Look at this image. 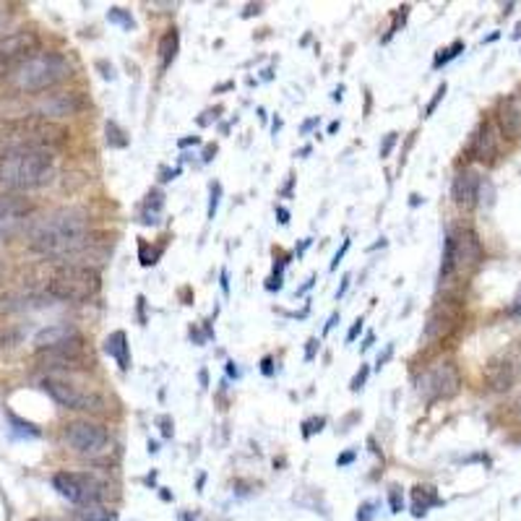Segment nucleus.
<instances>
[{"instance_id":"obj_13","label":"nucleus","mask_w":521,"mask_h":521,"mask_svg":"<svg viewBox=\"0 0 521 521\" xmlns=\"http://www.w3.org/2000/svg\"><path fill=\"white\" fill-rule=\"evenodd\" d=\"M485 386L493 394H506L514 388V383L519 380V363L509 355H498L485 365Z\"/></svg>"},{"instance_id":"obj_33","label":"nucleus","mask_w":521,"mask_h":521,"mask_svg":"<svg viewBox=\"0 0 521 521\" xmlns=\"http://www.w3.org/2000/svg\"><path fill=\"white\" fill-rule=\"evenodd\" d=\"M388 503H391V511L394 514H399L402 511V506H404V498H402V487H391V493H388Z\"/></svg>"},{"instance_id":"obj_4","label":"nucleus","mask_w":521,"mask_h":521,"mask_svg":"<svg viewBox=\"0 0 521 521\" xmlns=\"http://www.w3.org/2000/svg\"><path fill=\"white\" fill-rule=\"evenodd\" d=\"M55 175L50 151H8L0 154V186L8 190H32L48 186Z\"/></svg>"},{"instance_id":"obj_43","label":"nucleus","mask_w":521,"mask_h":521,"mask_svg":"<svg viewBox=\"0 0 521 521\" xmlns=\"http://www.w3.org/2000/svg\"><path fill=\"white\" fill-rule=\"evenodd\" d=\"M352 462H355V451H347V454H341V456L336 459L339 467H347V464H352Z\"/></svg>"},{"instance_id":"obj_56","label":"nucleus","mask_w":521,"mask_h":521,"mask_svg":"<svg viewBox=\"0 0 521 521\" xmlns=\"http://www.w3.org/2000/svg\"><path fill=\"white\" fill-rule=\"evenodd\" d=\"M341 92H344V87H339V89L333 92V102H339V99H341Z\"/></svg>"},{"instance_id":"obj_48","label":"nucleus","mask_w":521,"mask_h":521,"mask_svg":"<svg viewBox=\"0 0 521 521\" xmlns=\"http://www.w3.org/2000/svg\"><path fill=\"white\" fill-rule=\"evenodd\" d=\"M336 321H339V313H332V318H329V324H326V329H324V333H329L336 326Z\"/></svg>"},{"instance_id":"obj_9","label":"nucleus","mask_w":521,"mask_h":521,"mask_svg":"<svg viewBox=\"0 0 521 521\" xmlns=\"http://www.w3.org/2000/svg\"><path fill=\"white\" fill-rule=\"evenodd\" d=\"M42 388L52 396V402H57L65 410H81V412H102L104 410V399L95 391H81L73 383L65 380L45 379Z\"/></svg>"},{"instance_id":"obj_6","label":"nucleus","mask_w":521,"mask_h":521,"mask_svg":"<svg viewBox=\"0 0 521 521\" xmlns=\"http://www.w3.org/2000/svg\"><path fill=\"white\" fill-rule=\"evenodd\" d=\"M102 287V277L92 266H63L57 269L48 282V292L63 303H87L92 300Z\"/></svg>"},{"instance_id":"obj_19","label":"nucleus","mask_w":521,"mask_h":521,"mask_svg":"<svg viewBox=\"0 0 521 521\" xmlns=\"http://www.w3.org/2000/svg\"><path fill=\"white\" fill-rule=\"evenodd\" d=\"M81 339V333L76 332V326L71 324H55V326H48L42 332L34 336V344L37 349H52V347H63L68 341H76Z\"/></svg>"},{"instance_id":"obj_52","label":"nucleus","mask_w":521,"mask_h":521,"mask_svg":"<svg viewBox=\"0 0 521 521\" xmlns=\"http://www.w3.org/2000/svg\"><path fill=\"white\" fill-rule=\"evenodd\" d=\"M222 292L230 295V282H227V272H222Z\"/></svg>"},{"instance_id":"obj_54","label":"nucleus","mask_w":521,"mask_h":521,"mask_svg":"<svg viewBox=\"0 0 521 521\" xmlns=\"http://www.w3.org/2000/svg\"><path fill=\"white\" fill-rule=\"evenodd\" d=\"M190 143H193V146H198L201 139H198V136H193V139H180V146H190Z\"/></svg>"},{"instance_id":"obj_45","label":"nucleus","mask_w":521,"mask_h":521,"mask_svg":"<svg viewBox=\"0 0 521 521\" xmlns=\"http://www.w3.org/2000/svg\"><path fill=\"white\" fill-rule=\"evenodd\" d=\"M347 289H349V274L341 280V287L336 289V300H339V297H344V292H347Z\"/></svg>"},{"instance_id":"obj_25","label":"nucleus","mask_w":521,"mask_h":521,"mask_svg":"<svg viewBox=\"0 0 521 521\" xmlns=\"http://www.w3.org/2000/svg\"><path fill=\"white\" fill-rule=\"evenodd\" d=\"M104 134H107V146H110V149H126V146H128V136H126V131H123L115 120H107Z\"/></svg>"},{"instance_id":"obj_34","label":"nucleus","mask_w":521,"mask_h":521,"mask_svg":"<svg viewBox=\"0 0 521 521\" xmlns=\"http://www.w3.org/2000/svg\"><path fill=\"white\" fill-rule=\"evenodd\" d=\"M368 373H371V368H368V365H360V371L355 373V379H352V383H349V388H352V391H360V388L365 386V380H368Z\"/></svg>"},{"instance_id":"obj_1","label":"nucleus","mask_w":521,"mask_h":521,"mask_svg":"<svg viewBox=\"0 0 521 521\" xmlns=\"http://www.w3.org/2000/svg\"><path fill=\"white\" fill-rule=\"evenodd\" d=\"M89 242V217L81 209H60L50 214L48 219H42L32 233V250L50 258L76 256Z\"/></svg>"},{"instance_id":"obj_46","label":"nucleus","mask_w":521,"mask_h":521,"mask_svg":"<svg viewBox=\"0 0 521 521\" xmlns=\"http://www.w3.org/2000/svg\"><path fill=\"white\" fill-rule=\"evenodd\" d=\"M277 217H280L282 225H289V211H287L285 206H277Z\"/></svg>"},{"instance_id":"obj_32","label":"nucleus","mask_w":521,"mask_h":521,"mask_svg":"<svg viewBox=\"0 0 521 521\" xmlns=\"http://www.w3.org/2000/svg\"><path fill=\"white\" fill-rule=\"evenodd\" d=\"M157 256H159V250H154V253H149V245L146 242H139V258H142V266H154L157 264Z\"/></svg>"},{"instance_id":"obj_22","label":"nucleus","mask_w":521,"mask_h":521,"mask_svg":"<svg viewBox=\"0 0 521 521\" xmlns=\"http://www.w3.org/2000/svg\"><path fill=\"white\" fill-rule=\"evenodd\" d=\"M178 50H180V34L175 29H167L159 40V65H162V71H167L172 65V60L178 57Z\"/></svg>"},{"instance_id":"obj_29","label":"nucleus","mask_w":521,"mask_h":521,"mask_svg":"<svg viewBox=\"0 0 521 521\" xmlns=\"http://www.w3.org/2000/svg\"><path fill=\"white\" fill-rule=\"evenodd\" d=\"M219 198H222V186L219 183H211V198H209V219L217 217V209H219Z\"/></svg>"},{"instance_id":"obj_24","label":"nucleus","mask_w":521,"mask_h":521,"mask_svg":"<svg viewBox=\"0 0 521 521\" xmlns=\"http://www.w3.org/2000/svg\"><path fill=\"white\" fill-rule=\"evenodd\" d=\"M76 521H115V514L102 503H89V506H79Z\"/></svg>"},{"instance_id":"obj_21","label":"nucleus","mask_w":521,"mask_h":521,"mask_svg":"<svg viewBox=\"0 0 521 521\" xmlns=\"http://www.w3.org/2000/svg\"><path fill=\"white\" fill-rule=\"evenodd\" d=\"M104 352L120 365V371H128V368H131V344H128L126 332L110 333V336L104 339Z\"/></svg>"},{"instance_id":"obj_23","label":"nucleus","mask_w":521,"mask_h":521,"mask_svg":"<svg viewBox=\"0 0 521 521\" xmlns=\"http://www.w3.org/2000/svg\"><path fill=\"white\" fill-rule=\"evenodd\" d=\"M412 498H415V506H412L415 517H425L430 506H438V503H441L435 487H430V485H418V487L412 490Z\"/></svg>"},{"instance_id":"obj_36","label":"nucleus","mask_w":521,"mask_h":521,"mask_svg":"<svg viewBox=\"0 0 521 521\" xmlns=\"http://www.w3.org/2000/svg\"><path fill=\"white\" fill-rule=\"evenodd\" d=\"M159 425H162V435H165V438H172V420H170L167 415L159 418Z\"/></svg>"},{"instance_id":"obj_60","label":"nucleus","mask_w":521,"mask_h":521,"mask_svg":"<svg viewBox=\"0 0 521 521\" xmlns=\"http://www.w3.org/2000/svg\"><path fill=\"white\" fill-rule=\"evenodd\" d=\"M34 521H55V519H34Z\"/></svg>"},{"instance_id":"obj_7","label":"nucleus","mask_w":521,"mask_h":521,"mask_svg":"<svg viewBox=\"0 0 521 521\" xmlns=\"http://www.w3.org/2000/svg\"><path fill=\"white\" fill-rule=\"evenodd\" d=\"M462 388V373L454 363H438L427 368L425 373L418 379V391L430 402L435 399H451Z\"/></svg>"},{"instance_id":"obj_17","label":"nucleus","mask_w":521,"mask_h":521,"mask_svg":"<svg viewBox=\"0 0 521 521\" xmlns=\"http://www.w3.org/2000/svg\"><path fill=\"white\" fill-rule=\"evenodd\" d=\"M32 211V203L27 198L19 195H0V240L8 237L16 225L21 222V217H27Z\"/></svg>"},{"instance_id":"obj_58","label":"nucleus","mask_w":521,"mask_h":521,"mask_svg":"<svg viewBox=\"0 0 521 521\" xmlns=\"http://www.w3.org/2000/svg\"><path fill=\"white\" fill-rule=\"evenodd\" d=\"M198 379H201V383H203V386L209 383V376H206V371H201V376H198Z\"/></svg>"},{"instance_id":"obj_51","label":"nucleus","mask_w":521,"mask_h":521,"mask_svg":"<svg viewBox=\"0 0 521 521\" xmlns=\"http://www.w3.org/2000/svg\"><path fill=\"white\" fill-rule=\"evenodd\" d=\"M313 126H318V118H310V120H308V123L303 126V134H308V131H310Z\"/></svg>"},{"instance_id":"obj_42","label":"nucleus","mask_w":521,"mask_h":521,"mask_svg":"<svg viewBox=\"0 0 521 521\" xmlns=\"http://www.w3.org/2000/svg\"><path fill=\"white\" fill-rule=\"evenodd\" d=\"M316 349H318V339H310V341H308V352H305V360H308V363L316 357Z\"/></svg>"},{"instance_id":"obj_14","label":"nucleus","mask_w":521,"mask_h":521,"mask_svg":"<svg viewBox=\"0 0 521 521\" xmlns=\"http://www.w3.org/2000/svg\"><path fill=\"white\" fill-rule=\"evenodd\" d=\"M37 45H40V40H37L34 32H27V29L24 32H11V34L0 37V63L13 68L21 60L32 57L37 52Z\"/></svg>"},{"instance_id":"obj_18","label":"nucleus","mask_w":521,"mask_h":521,"mask_svg":"<svg viewBox=\"0 0 521 521\" xmlns=\"http://www.w3.org/2000/svg\"><path fill=\"white\" fill-rule=\"evenodd\" d=\"M479 188H482V180L474 170H462L456 178H454V201L462 206V209H474L477 206V198H479Z\"/></svg>"},{"instance_id":"obj_12","label":"nucleus","mask_w":521,"mask_h":521,"mask_svg":"<svg viewBox=\"0 0 521 521\" xmlns=\"http://www.w3.org/2000/svg\"><path fill=\"white\" fill-rule=\"evenodd\" d=\"M40 363L52 371H84L92 365V360L84 355V339H76V341H68L52 349H40Z\"/></svg>"},{"instance_id":"obj_10","label":"nucleus","mask_w":521,"mask_h":521,"mask_svg":"<svg viewBox=\"0 0 521 521\" xmlns=\"http://www.w3.org/2000/svg\"><path fill=\"white\" fill-rule=\"evenodd\" d=\"M464 321V308L459 297H443L435 303V308L427 316L425 336L430 341H443L448 333H454Z\"/></svg>"},{"instance_id":"obj_41","label":"nucleus","mask_w":521,"mask_h":521,"mask_svg":"<svg viewBox=\"0 0 521 521\" xmlns=\"http://www.w3.org/2000/svg\"><path fill=\"white\" fill-rule=\"evenodd\" d=\"M391 355H394V344H386L383 355H379V363H376V365H379V371L386 365V363H388V357H391Z\"/></svg>"},{"instance_id":"obj_37","label":"nucleus","mask_w":521,"mask_h":521,"mask_svg":"<svg viewBox=\"0 0 521 521\" xmlns=\"http://www.w3.org/2000/svg\"><path fill=\"white\" fill-rule=\"evenodd\" d=\"M371 519H373V503H365V506H360L357 521H371Z\"/></svg>"},{"instance_id":"obj_57","label":"nucleus","mask_w":521,"mask_h":521,"mask_svg":"<svg viewBox=\"0 0 521 521\" xmlns=\"http://www.w3.org/2000/svg\"><path fill=\"white\" fill-rule=\"evenodd\" d=\"M339 131V120H333L332 126H329V134H336Z\"/></svg>"},{"instance_id":"obj_27","label":"nucleus","mask_w":521,"mask_h":521,"mask_svg":"<svg viewBox=\"0 0 521 521\" xmlns=\"http://www.w3.org/2000/svg\"><path fill=\"white\" fill-rule=\"evenodd\" d=\"M107 21L110 24H120L123 29H136V19L131 16V11H123V8H110L107 11Z\"/></svg>"},{"instance_id":"obj_44","label":"nucleus","mask_w":521,"mask_h":521,"mask_svg":"<svg viewBox=\"0 0 521 521\" xmlns=\"http://www.w3.org/2000/svg\"><path fill=\"white\" fill-rule=\"evenodd\" d=\"M272 365H274V360H272V357H264V365H261L264 376H272V373H274V368H272Z\"/></svg>"},{"instance_id":"obj_8","label":"nucleus","mask_w":521,"mask_h":521,"mask_svg":"<svg viewBox=\"0 0 521 521\" xmlns=\"http://www.w3.org/2000/svg\"><path fill=\"white\" fill-rule=\"evenodd\" d=\"M52 487L76 506L99 503L102 498V482H96L92 474L84 472H57L52 477Z\"/></svg>"},{"instance_id":"obj_5","label":"nucleus","mask_w":521,"mask_h":521,"mask_svg":"<svg viewBox=\"0 0 521 521\" xmlns=\"http://www.w3.org/2000/svg\"><path fill=\"white\" fill-rule=\"evenodd\" d=\"M482 261H485V250L474 230L464 227V230L451 233L446 237V248H443L441 287H448L454 280H470Z\"/></svg>"},{"instance_id":"obj_55","label":"nucleus","mask_w":521,"mask_h":521,"mask_svg":"<svg viewBox=\"0 0 521 521\" xmlns=\"http://www.w3.org/2000/svg\"><path fill=\"white\" fill-rule=\"evenodd\" d=\"M227 373H230V376H235V379L240 376V371L235 368V363H227Z\"/></svg>"},{"instance_id":"obj_11","label":"nucleus","mask_w":521,"mask_h":521,"mask_svg":"<svg viewBox=\"0 0 521 521\" xmlns=\"http://www.w3.org/2000/svg\"><path fill=\"white\" fill-rule=\"evenodd\" d=\"M65 443L76 451V454H84V456H96L107 448L110 443V435L107 430L96 423H89V420H76L71 425L65 427L63 433Z\"/></svg>"},{"instance_id":"obj_38","label":"nucleus","mask_w":521,"mask_h":521,"mask_svg":"<svg viewBox=\"0 0 521 521\" xmlns=\"http://www.w3.org/2000/svg\"><path fill=\"white\" fill-rule=\"evenodd\" d=\"M349 245H352V242H349V240H344V245H341V248H339V250H336V256H333L332 269H336V266H339V261H341V258H344V253H347V250H349Z\"/></svg>"},{"instance_id":"obj_39","label":"nucleus","mask_w":521,"mask_h":521,"mask_svg":"<svg viewBox=\"0 0 521 521\" xmlns=\"http://www.w3.org/2000/svg\"><path fill=\"white\" fill-rule=\"evenodd\" d=\"M360 333H363V318H357V321H355V326H352V329H349V333H347V341H355Z\"/></svg>"},{"instance_id":"obj_59","label":"nucleus","mask_w":521,"mask_h":521,"mask_svg":"<svg viewBox=\"0 0 521 521\" xmlns=\"http://www.w3.org/2000/svg\"><path fill=\"white\" fill-rule=\"evenodd\" d=\"M514 40H521V24L517 27V32H514Z\"/></svg>"},{"instance_id":"obj_16","label":"nucleus","mask_w":521,"mask_h":521,"mask_svg":"<svg viewBox=\"0 0 521 521\" xmlns=\"http://www.w3.org/2000/svg\"><path fill=\"white\" fill-rule=\"evenodd\" d=\"M495 157H498V131H495L493 120L485 118L472 136V159L485 162V165H493Z\"/></svg>"},{"instance_id":"obj_26","label":"nucleus","mask_w":521,"mask_h":521,"mask_svg":"<svg viewBox=\"0 0 521 521\" xmlns=\"http://www.w3.org/2000/svg\"><path fill=\"white\" fill-rule=\"evenodd\" d=\"M462 50H464V42H462V40H456V42L448 45V48L438 50V55H435V60H433V68H443L446 63H451L454 57H459Z\"/></svg>"},{"instance_id":"obj_49","label":"nucleus","mask_w":521,"mask_h":521,"mask_svg":"<svg viewBox=\"0 0 521 521\" xmlns=\"http://www.w3.org/2000/svg\"><path fill=\"white\" fill-rule=\"evenodd\" d=\"M143 308H146V300H143V295L139 297V321L142 324H146V316H143Z\"/></svg>"},{"instance_id":"obj_53","label":"nucleus","mask_w":521,"mask_h":521,"mask_svg":"<svg viewBox=\"0 0 521 521\" xmlns=\"http://www.w3.org/2000/svg\"><path fill=\"white\" fill-rule=\"evenodd\" d=\"M511 313H521V289L519 295H517V300H514V305H511Z\"/></svg>"},{"instance_id":"obj_31","label":"nucleus","mask_w":521,"mask_h":521,"mask_svg":"<svg viewBox=\"0 0 521 521\" xmlns=\"http://www.w3.org/2000/svg\"><path fill=\"white\" fill-rule=\"evenodd\" d=\"M446 92H448V87H446V81H443V84H441V87L435 89V95H433V99H430V104H427V107H425V115H423V118H430V115L435 112V107L441 104V99L446 96Z\"/></svg>"},{"instance_id":"obj_50","label":"nucleus","mask_w":521,"mask_h":521,"mask_svg":"<svg viewBox=\"0 0 521 521\" xmlns=\"http://www.w3.org/2000/svg\"><path fill=\"white\" fill-rule=\"evenodd\" d=\"M253 13H261V5H248L242 16H253Z\"/></svg>"},{"instance_id":"obj_15","label":"nucleus","mask_w":521,"mask_h":521,"mask_svg":"<svg viewBox=\"0 0 521 521\" xmlns=\"http://www.w3.org/2000/svg\"><path fill=\"white\" fill-rule=\"evenodd\" d=\"M495 123L503 139L517 142L521 136V102L519 96H503L495 107Z\"/></svg>"},{"instance_id":"obj_28","label":"nucleus","mask_w":521,"mask_h":521,"mask_svg":"<svg viewBox=\"0 0 521 521\" xmlns=\"http://www.w3.org/2000/svg\"><path fill=\"white\" fill-rule=\"evenodd\" d=\"M8 420H11V427H13V435H21V438H40V430L32 425V423L19 420L16 415H11Z\"/></svg>"},{"instance_id":"obj_40","label":"nucleus","mask_w":521,"mask_h":521,"mask_svg":"<svg viewBox=\"0 0 521 521\" xmlns=\"http://www.w3.org/2000/svg\"><path fill=\"white\" fill-rule=\"evenodd\" d=\"M96 68L102 71V76H104V79H110V81L115 79V71H112V65H107L104 60H99V63H96Z\"/></svg>"},{"instance_id":"obj_47","label":"nucleus","mask_w":521,"mask_h":521,"mask_svg":"<svg viewBox=\"0 0 521 521\" xmlns=\"http://www.w3.org/2000/svg\"><path fill=\"white\" fill-rule=\"evenodd\" d=\"M214 154H217V146H206V151H203V162H211V159H214Z\"/></svg>"},{"instance_id":"obj_35","label":"nucleus","mask_w":521,"mask_h":521,"mask_svg":"<svg viewBox=\"0 0 521 521\" xmlns=\"http://www.w3.org/2000/svg\"><path fill=\"white\" fill-rule=\"evenodd\" d=\"M394 143H396V134H388V136L383 139V143H380V159H386V157L391 154Z\"/></svg>"},{"instance_id":"obj_30","label":"nucleus","mask_w":521,"mask_h":521,"mask_svg":"<svg viewBox=\"0 0 521 521\" xmlns=\"http://www.w3.org/2000/svg\"><path fill=\"white\" fill-rule=\"evenodd\" d=\"M326 425V420L324 418H313V420H305L303 423V438H310V435H316V433H321Z\"/></svg>"},{"instance_id":"obj_20","label":"nucleus","mask_w":521,"mask_h":521,"mask_svg":"<svg viewBox=\"0 0 521 521\" xmlns=\"http://www.w3.org/2000/svg\"><path fill=\"white\" fill-rule=\"evenodd\" d=\"M79 110H81V99H79V95H73V92H68V95H50L37 107L40 118H48V115H73Z\"/></svg>"},{"instance_id":"obj_2","label":"nucleus","mask_w":521,"mask_h":521,"mask_svg":"<svg viewBox=\"0 0 521 521\" xmlns=\"http://www.w3.org/2000/svg\"><path fill=\"white\" fill-rule=\"evenodd\" d=\"M71 73L73 68L68 57H63L60 52H34L32 57L21 60L5 73V84L21 95H37L71 79Z\"/></svg>"},{"instance_id":"obj_3","label":"nucleus","mask_w":521,"mask_h":521,"mask_svg":"<svg viewBox=\"0 0 521 521\" xmlns=\"http://www.w3.org/2000/svg\"><path fill=\"white\" fill-rule=\"evenodd\" d=\"M68 131L48 118L32 115L0 123V154L8 151H50L65 142Z\"/></svg>"}]
</instances>
